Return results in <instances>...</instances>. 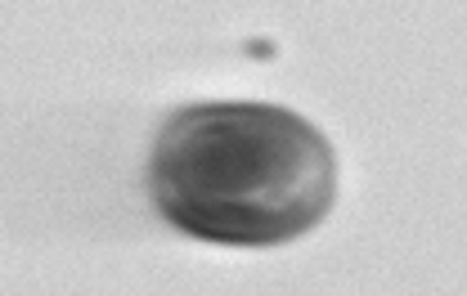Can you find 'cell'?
Masks as SVG:
<instances>
[{"mask_svg": "<svg viewBox=\"0 0 467 296\" xmlns=\"http://www.w3.org/2000/svg\"><path fill=\"white\" fill-rule=\"evenodd\" d=\"M153 202L175 230L225 247L310 234L337 193L328 139L288 108H180L153 148Z\"/></svg>", "mask_w": 467, "mask_h": 296, "instance_id": "1", "label": "cell"}]
</instances>
